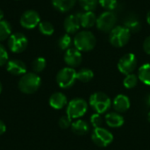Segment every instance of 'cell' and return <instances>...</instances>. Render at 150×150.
Wrapping results in <instances>:
<instances>
[{
    "label": "cell",
    "instance_id": "6da1fadb",
    "mask_svg": "<svg viewBox=\"0 0 150 150\" xmlns=\"http://www.w3.org/2000/svg\"><path fill=\"white\" fill-rule=\"evenodd\" d=\"M40 77L36 73L28 72L24 74L18 81V89L25 94H32L40 88Z\"/></svg>",
    "mask_w": 150,
    "mask_h": 150
},
{
    "label": "cell",
    "instance_id": "7a4b0ae2",
    "mask_svg": "<svg viewBox=\"0 0 150 150\" xmlns=\"http://www.w3.org/2000/svg\"><path fill=\"white\" fill-rule=\"evenodd\" d=\"M75 47L80 52H88L94 48L96 38L90 31H82L76 34L74 38Z\"/></svg>",
    "mask_w": 150,
    "mask_h": 150
},
{
    "label": "cell",
    "instance_id": "3957f363",
    "mask_svg": "<svg viewBox=\"0 0 150 150\" xmlns=\"http://www.w3.org/2000/svg\"><path fill=\"white\" fill-rule=\"evenodd\" d=\"M130 39V31L125 26H115L109 34L110 43L115 47H122Z\"/></svg>",
    "mask_w": 150,
    "mask_h": 150
},
{
    "label": "cell",
    "instance_id": "277c9868",
    "mask_svg": "<svg viewBox=\"0 0 150 150\" xmlns=\"http://www.w3.org/2000/svg\"><path fill=\"white\" fill-rule=\"evenodd\" d=\"M111 104L112 102L110 98L103 92L93 93L90 98L91 106L98 114L105 113L111 107Z\"/></svg>",
    "mask_w": 150,
    "mask_h": 150
},
{
    "label": "cell",
    "instance_id": "5b68a950",
    "mask_svg": "<svg viewBox=\"0 0 150 150\" xmlns=\"http://www.w3.org/2000/svg\"><path fill=\"white\" fill-rule=\"evenodd\" d=\"M76 80V71L70 67L62 69L56 76V82L62 89L70 88Z\"/></svg>",
    "mask_w": 150,
    "mask_h": 150
},
{
    "label": "cell",
    "instance_id": "8992f818",
    "mask_svg": "<svg viewBox=\"0 0 150 150\" xmlns=\"http://www.w3.org/2000/svg\"><path fill=\"white\" fill-rule=\"evenodd\" d=\"M88 109L87 102L83 98L72 99L67 106V115L72 119H78L83 116Z\"/></svg>",
    "mask_w": 150,
    "mask_h": 150
},
{
    "label": "cell",
    "instance_id": "52a82bcc",
    "mask_svg": "<svg viewBox=\"0 0 150 150\" xmlns=\"http://www.w3.org/2000/svg\"><path fill=\"white\" fill-rule=\"evenodd\" d=\"M8 47L9 49L15 54H19L25 50L28 45V40L25 34L21 33H11L8 38Z\"/></svg>",
    "mask_w": 150,
    "mask_h": 150
},
{
    "label": "cell",
    "instance_id": "ba28073f",
    "mask_svg": "<svg viewBox=\"0 0 150 150\" xmlns=\"http://www.w3.org/2000/svg\"><path fill=\"white\" fill-rule=\"evenodd\" d=\"M117 22V16L111 11L103 12L97 18V26L102 32H111Z\"/></svg>",
    "mask_w": 150,
    "mask_h": 150
},
{
    "label": "cell",
    "instance_id": "9c48e42d",
    "mask_svg": "<svg viewBox=\"0 0 150 150\" xmlns=\"http://www.w3.org/2000/svg\"><path fill=\"white\" fill-rule=\"evenodd\" d=\"M91 140L97 146L105 148L112 143V142L113 141V135L110 131L105 128L97 127L94 128L92 132Z\"/></svg>",
    "mask_w": 150,
    "mask_h": 150
},
{
    "label": "cell",
    "instance_id": "30bf717a",
    "mask_svg": "<svg viewBox=\"0 0 150 150\" xmlns=\"http://www.w3.org/2000/svg\"><path fill=\"white\" fill-rule=\"evenodd\" d=\"M136 66L137 59L136 56L132 53H128L122 56L118 62V69L124 75L132 74L134 71Z\"/></svg>",
    "mask_w": 150,
    "mask_h": 150
},
{
    "label": "cell",
    "instance_id": "8fae6325",
    "mask_svg": "<svg viewBox=\"0 0 150 150\" xmlns=\"http://www.w3.org/2000/svg\"><path fill=\"white\" fill-rule=\"evenodd\" d=\"M40 23V18L37 11L33 10L25 11L20 17V25L25 29H33Z\"/></svg>",
    "mask_w": 150,
    "mask_h": 150
},
{
    "label": "cell",
    "instance_id": "7c38bea8",
    "mask_svg": "<svg viewBox=\"0 0 150 150\" xmlns=\"http://www.w3.org/2000/svg\"><path fill=\"white\" fill-rule=\"evenodd\" d=\"M64 62L70 68L77 67L82 62V54L79 50L75 48H69L64 54Z\"/></svg>",
    "mask_w": 150,
    "mask_h": 150
},
{
    "label": "cell",
    "instance_id": "4fadbf2b",
    "mask_svg": "<svg viewBox=\"0 0 150 150\" xmlns=\"http://www.w3.org/2000/svg\"><path fill=\"white\" fill-rule=\"evenodd\" d=\"M80 25H81V22H80L79 13L69 15L63 22V27L68 34H72L76 33L79 30Z\"/></svg>",
    "mask_w": 150,
    "mask_h": 150
},
{
    "label": "cell",
    "instance_id": "5bb4252c",
    "mask_svg": "<svg viewBox=\"0 0 150 150\" xmlns=\"http://www.w3.org/2000/svg\"><path fill=\"white\" fill-rule=\"evenodd\" d=\"M7 71L14 76H23L26 73V66L20 60H11L6 63Z\"/></svg>",
    "mask_w": 150,
    "mask_h": 150
},
{
    "label": "cell",
    "instance_id": "9a60e30c",
    "mask_svg": "<svg viewBox=\"0 0 150 150\" xmlns=\"http://www.w3.org/2000/svg\"><path fill=\"white\" fill-rule=\"evenodd\" d=\"M113 107L118 112H125L130 108V100L127 96L120 94L113 100Z\"/></svg>",
    "mask_w": 150,
    "mask_h": 150
},
{
    "label": "cell",
    "instance_id": "2e32d148",
    "mask_svg": "<svg viewBox=\"0 0 150 150\" xmlns=\"http://www.w3.org/2000/svg\"><path fill=\"white\" fill-rule=\"evenodd\" d=\"M80 17L81 26L83 28H91L97 23V17L93 11H85V12H78Z\"/></svg>",
    "mask_w": 150,
    "mask_h": 150
},
{
    "label": "cell",
    "instance_id": "e0dca14e",
    "mask_svg": "<svg viewBox=\"0 0 150 150\" xmlns=\"http://www.w3.org/2000/svg\"><path fill=\"white\" fill-rule=\"evenodd\" d=\"M124 26L127 27L130 33H138L141 30V22L137 16L134 14L127 15L124 19Z\"/></svg>",
    "mask_w": 150,
    "mask_h": 150
},
{
    "label": "cell",
    "instance_id": "ac0fdd59",
    "mask_svg": "<svg viewBox=\"0 0 150 150\" xmlns=\"http://www.w3.org/2000/svg\"><path fill=\"white\" fill-rule=\"evenodd\" d=\"M49 105L56 110L63 108L67 105V98L62 92H55L49 98Z\"/></svg>",
    "mask_w": 150,
    "mask_h": 150
},
{
    "label": "cell",
    "instance_id": "d6986e66",
    "mask_svg": "<svg viewBox=\"0 0 150 150\" xmlns=\"http://www.w3.org/2000/svg\"><path fill=\"white\" fill-rule=\"evenodd\" d=\"M77 0H52L53 6L61 12L70 11L76 4Z\"/></svg>",
    "mask_w": 150,
    "mask_h": 150
},
{
    "label": "cell",
    "instance_id": "ffe728a7",
    "mask_svg": "<svg viewBox=\"0 0 150 150\" xmlns=\"http://www.w3.org/2000/svg\"><path fill=\"white\" fill-rule=\"evenodd\" d=\"M105 122L111 127H120L124 124V118L118 112H110L105 115Z\"/></svg>",
    "mask_w": 150,
    "mask_h": 150
},
{
    "label": "cell",
    "instance_id": "44dd1931",
    "mask_svg": "<svg viewBox=\"0 0 150 150\" xmlns=\"http://www.w3.org/2000/svg\"><path fill=\"white\" fill-rule=\"evenodd\" d=\"M72 132L77 135H84L89 132V125L82 120H76L71 124Z\"/></svg>",
    "mask_w": 150,
    "mask_h": 150
},
{
    "label": "cell",
    "instance_id": "7402d4cb",
    "mask_svg": "<svg viewBox=\"0 0 150 150\" xmlns=\"http://www.w3.org/2000/svg\"><path fill=\"white\" fill-rule=\"evenodd\" d=\"M138 78L145 84L150 85V63L143 64L138 71Z\"/></svg>",
    "mask_w": 150,
    "mask_h": 150
},
{
    "label": "cell",
    "instance_id": "603a6c76",
    "mask_svg": "<svg viewBox=\"0 0 150 150\" xmlns=\"http://www.w3.org/2000/svg\"><path fill=\"white\" fill-rule=\"evenodd\" d=\"M11 34V25L6 20H0V41L5 40Z\"/></svg>",
    "mask_w": 150,
    "mask_h": 150
},
{
    "label": "cell",
    "instance_id": "cb8c5ba5",
    "mask_svg": "<svg viewBox=\"0 0 150 150\" xmlns=\"http://www.w3.org/2000/svg\"><path fill=\"white\" fill-rule=\"evenodd\" d=\"M94 76V74L90 69H82L78 72H76V79L83 83L90 82Z\"/></svg>",
    "mask_w": 150,
    "mask_h": 150
},
{
    "label": "cell",
    "instance_id": "d4e9b609",
    "mask_svg": "<svg viewBox=\"0 0 150 150\" xmlns=\"http://www.w3.org/2000/svg\"><path fill=\"white\" fill-rule=\"evenodd\" d=\"M40 32L43 34V35H47V36H50L54 33V25L48 22V21H40V23L38 25Z\"/></svg>",
    "mask_w": 150,
    "mask_h": 150
},
{
    "label": "cell",
    "instance_id": "484cf974",
    "mask_svg": "<svg viewBox=\"0 0 150 150\" xmlns=\"http://www.w3.org/2000/svg\"><path fill=\"white\" fill-rule=\"evenodd\" d=\"M72 43V40L69 34L66 33L60 37L58 40V46L62 50H68Z\"/></svg>",
    "mask_w": 150,
    "mask_h": 150
},
{
    "label": "cell",
    "instance_id": "4316f807",
    "mask_svg": "<svg viewBox=\"0 0 150 150\" xmlns=\"http://www.w3.org/2000/svg\"><path fill=\"white\" fill-rule=\"evenodd\" d=\"M137 83H138V77L134 74L127 75V76L123 81V84L127 89H132L135 87L137 85Z\"/></svg>",
    "mask_w": 150,
    "mask_h": 150
},
{
    "label": "cell",
    "instance_id": "83f0119b",
    "mask_svg": "<svg viewBox=\"0 0 150 150\" xmlns=\"http://www.w3.org/2000/svg\"><path fill=\"white\" fill-rule=\"evenodd\" d=\"M46 60L42 57H38L36 58L32 64V68L33 69V71L35 73H40L42 70H44V69L46 68Z\"/></svg>",
    "mask_w": 150,
    "mask_h": 150
},
{
    "label": "cell",
    "instance_id": "f1b7e54d",
    "mask_svg": "<svg viewBox=\"0 0 150 150\" xmlns=\"http://www.w3.org/2000/svg\"><path fill=\"white\" fill-rule=\"evenodd\" d=\"M80 5L82 6V8L83 10H85L86 11H92L93 10H95L98 6V0H78Z\"/></svg>",
    "mask_w": 150,
    "mask_h": 150
},
{
    "label": "cell",
    "instance_id": "f546056e",
    "mask_svg": "<svg viewBox=\"0 0 150 150\" xmlns=\"http://www.w3.org/2000/svg\"><path fill=\"white\" fill-rule=\"evenodd\" d=\"M98 3L101 6L108 11H112L117 7V1L116 0H98Z\"/></svg>",
    "mask_w": 150,
    "mask_h": 150
},
{
    "label": "cell",
    "instance_id": "4dcf8cb0",
    "mask_svg": "<svg viewBox=\"0 0 150 150\" xmlns=\"http://www.w3.org/2000/svg\"><path fill=\"white\" fill-rule=\"evenodd\" d=\"M71 119L68 116H62L60 120H59V127L62 129H67L71 126Z\"/></svg>",
    "mask_w": 150,
    "mask_h": 150
},
{
    "label": "cell",
    "instance_id": "1f68e13d",
    "mask_svg": "<svg viewBox=\"0 0 150 150\" xmlns=\"http://www.w3.org/2000/svg\"><path fill=\"white\" fill-rule=\"evenodd\" d=\"M8 62V53L5 47L0 44V66H4Z\"/></svg>",
    "mask_w": 150,
    "mask_h": 150
},
{
    "label": "cell",
    "instance_id": "d6a6232c",
    "mask_svg": "<svg viewBox=\"0 0 150 150\" xmlns=\"http://www.w3.org/2000/svg\"><path fill=\"white\" fill-rule=\"evenodd\" d=\"M91 123L95 128L100 127V126L102 125V118H101L100 114H98V113L92 114V116L91 117Z\"/></svg>",
    "mask_w": 150,
    "mask_h": 150
},
{
    "label": "cell",
    "instance_id": "836d02e7",
    "mask_svg": "<svg viewBox=\"0 0 150 150\" xmlns=\"http://www.w3.org/2000/svg\"><path fill=\"white\" fill-rule=\"evenodd\" d=\"M143 49L146 54H150V36L147 37L143 42Z\"/></svg>",
    "mask_w": 150,
    "mask_h": 150
},
{
    "label": "cell",
    "instance_id": "e575fe53",
    "mask_svg": "<svg viewBox=\"0 0 150 150\" xmlns=\"http://www.w3.org/2000/svg\"><path fill=\"white\" fill-rule=\"evenodd\" d=\"M5 131H6V126H5V124H4L3 121L0 120V135L4 134Z\"/></svg>",
    "mask_w": 150,
    "mask_h": 150
},
{
    "label": "cell",
    "instance_id": "d590c367",
    "mask_svg": "<svg viewBox=\"0 0 150 150\" xmlns=\"http://www.w3.org/2000/svg\"><path fill=\"white\" fill-rule=\"evenodd\" d=\"M146 103H147L148 105H150V94L147 97V98H146Z\"/></svg>",
    "mask_w": 150,
    "mask_h": 150
},
{
    "label": "cell",
    "instance_id": "8d00e7d4",
    "mask_svg": "<svg viewBox=\"0 0 150 150\" xmlns=\"http://www.w3.org/2000/svg\"><path fill=\"white\" fill-rule=\"evenodd\" d=\"M147 21H148L149 25H150V11L148 12V15H147Z\"/></svg>",
    "mask_w": 150,
    "mask_h": 150
},
{
    "label": "cell",
    "instance_id": "74e56055",
    "mask_svg": "<svg viewBox=\"0 0 150 150\" xmlns=\"http://www.w3.org/2000/svg\"><path fill=\"white\" fill-rule=\"evenodd\" d=\"M3 18H4V12H3V11L0 9V20H3Z\"/></svg>",
    "mask_w": 150,
    "mask_h": 150
},
{
    "label": "cell",
    "instance_id": "f35d334b",
    "mask_svg": "<svg viewBox=\"0 0 150 150\" xmlns=\"http://www.w3.org/2000/svg\"><path fill=\"white\" fill-rule=\"evenodd\" d=\"M2 89H3V87H2V83H0V94H1V92H2Z\"/></svg>",
    "mask_w": 150,
    "mask_h": 150
},
{
    "label": "cell",
    "instance_id": "ab89813d",
    "mask_svg": "<svg viewBox=\"0 0 150 150\" xmlns=\"http://www.w3.org/2000/svg\"><path fill=\"white\" fill-rule=\"evenodd\" d=\"M148 120H149V122H150V112H149V114H148Z\"/></svg>",
    "mask_w": 150,
    "mask_h": 150
}]
</instances>
